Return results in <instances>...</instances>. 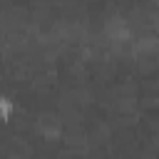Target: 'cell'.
<instances>
[{"instance_id": "obj_1", "label": "cell", "mask_w": 159, "mask_h": 159, "mask_svg": "<svg viewBox=\"0 0 159 159\" xmlns=\"http://www.w3.org/2000/svg\"><path fill=\"white\" fill-rule=\"evenodd\" d=\"M10 112H12L10 99H0V119H7V117H10Z\"/></svg>"}]
</instances>
